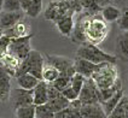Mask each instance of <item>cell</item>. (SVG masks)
<instances>
[{
	"instance_id": "cell-18",
	"label": "cell",
	"mask_w": 128,
	"mask_h": 118,
	"mask_svg": "<svg viewBox=\"0 0 128 118\" xmlns=\"http://www.w3.org/2000/svg\"><path fill=\"white\" fill-rule=\"evenodd\" d=\"M127 112H128V98L123 95L122 99L120 100V103L116 105V107L108 115L106 118H126L127 117Z\"/></svg>"
},
{
	"instance_id": "cell-3",
	"label": "cell",
	"mask_w": 128,
	"mask_h": 118,
	"mask_svg": "<svg viewBox=\"0 0 128 118\" xmlns=\"http://www.w3.org/2000/svg\"><path fill=\"white\" fill-rule=\"evenodd\" d=\"M44 64H45V60H44L42 54L38 51L32 49L28 57L21 62V65H20L18 70L16 71L14 77L21 76L23 74H30L34 77H36L39 81H41Z\"/></svg>"
},
{
	"instance_id": "cell-23",
	"label": "cell",
	"mask_w": 128,
	"mask_h": 118,
	"mask_svg": "<svg viewBox=\"0 0 128 118\" xmlns=\"http://www.w3.org/2000/svg\"><path fill=\"white\" fill-rule=\"evenodd\" d=\"M122 89V82L121 80L118 78L117 81H116V83L112 86V87H110V88H106V89H99V99H100V105L103 104L104 101H106L108 99H110V98L114 95L115 93L117 92V90Z\"/></svg>"
},
{
	"instance_id": "cell-42",
	"label": "cell",
	"mask_w": 128,
	"mask_h": 118,
	"mask_svg": "<svg viewBox=\"0 0 128 118\" xmlns=\"http://www.w3.org/2000/svg\"><path fill=\"white\" fill-rule=\"evenodd\" d=\"M126 118H128V112H127V117H126Z\"/></svg>"
},
{
	"instance_id": "cell-29",
	"label": "cell",
	"mask_w": 128,
	"mask_h": 118,
	"mask_svg": "<svg viewBox=\"0 0 128 118\" xmlns=\"http://www.w3.org/2000/svg\"><path fill=\"white\" fill-rule=\"evenodd\" d=\"M2 11H6V12H17V11H22L21 5H20V0H4Z\"/></svg>"
},
{
	"instance_id": "cell-33",
	"label": "cell",
	"mask_w": 128,
	"mask_h": 118,
	"mask_svg": "<svg viewBox=\"0 0 128 118\" xmlns=\"http://www.w3.org/2000/svg\"><path fill=\"white\" fill-rule=\"evenodd\" d=\"M60 93H62V95H63L66 100H69L70 103L71 101H74V100H76V99H78V94L72 89V88H71L70 86H69V87H66L64 90H62Z\"/></svg>"
},
{
	"instance_id": "cell-31",
	"label": "cell",
	"mask_w": 128,
	"mask_h": 118,
	"mask_svg": "<svg viewBox=\"0 0 128 118\" xmlns=\"http://www.w3.org/2000/svg\"><path fill=\"white\" fill-rule=\"evenodd\" d=\"M117 25H118V28L120 30L122 31H128V7H124L123 8V11H122L121 13V17L118 18V21H117Z\"/></svg>"
},
{
	"instance_id": "cell-21",
	"label": "cell",
	"mask_w": 128,
	"mask_h": 118,
	"mask_svg": "<svg viewBox=\"0 0 128 118\" xmlns=\"http://www.w3.org/2000/svg\"><path fill=\"white\" fill-rule=\"evenodd\" d=\"M122 97H123V90L120 89V90H117L110 99H108L106 101H104V103L102 104L103 110H104V112L106 113V117H108V115L116 107V105L120 103V100L122 99Z\"/></svg>"
},
{
	"instance_id": "cell-37",
	"label": "cell",
	"mask_w": 128,
	"mask_h": 118,
	"mask_svg": "<svg viewBox=\"0 0 128 118\" xmlns=\"http://www.w3.org/2000/svg\"><path fill=\"white\" fill-rule=\"evenodd\" d=\"M94 2H96V5L99 7V8H103V7L110 5L111 4V0H94Z\"/></svg>"
},
{
	"instance_id": "cell-28",
	"label": "cell",
	"mask_w": 128,
	"mask_h": 118,
	"mask_svg": "<svg viewBox=\"0 0 128 118\" xmlns=\"http://www.w3.org/2000/svg\"><path fill=\"white\" fill-rule=\"evenodd\" d=\"M117 51L123 57L128 58V39L126 37L124 33L117 37Z\"/></svg>"
},
{
	"instance_id": "cell-4",
	"label": "cell",
	"mask_w": 128,
	"mask_h": 118,
	"mask_svg": "<svg viewBox=\"0 0 128 118\" xmlns=\"http://www.w3.org/2000/svg\"><path fill=\"white\" fill-rule=\"evenodd\" d=\"M91 78L97 84L98 89H106L112 87L118 80V71L115 64L103 63L98 71H96Z\"/></svg>"
},
{
	"instance_id": "cell-30",
	"label": "cell",
	"mask_w": 128,
	"mask_h": 118,
	"mask_svg": "<svg viewBox=\"0 0 128 118\" xmlns=\"http://www.w3.org/2000/svg\"><path fill=\"white\" fill-rule=\"evenodd\" d=\"M52 86L56 88L57 90L59 92H62L64 90L66 87H69L70 86V77H66V76H62V75H59L58 78L54 81V82H52Z\"/></svg>"
},
{
	"instance_id": "cell-14",
	"label": "cell",
	"mask_w": 128,
	"mask_h": 118,
	"mask_svg": "<svg viewBox=\"0 0 128 118\" xmlns=\"http://www.w3.org/2000/svg\"><path fill=\"white\" fill-rule=\"evenodd\" d=\"M48 103V94H47V83L40 81L33 89V104L35 106L44 105Z\"/></svg>"
},
{
	"instance_id": "cell-27",
	"label": "cell",
	"mask_w": 128,
	"mask_h": 118,
	"mask_svg": "<svg viewBox=\"0 0 128 118\" xmlns=\"http://www.w3.org/2000/svg\"><path fill=\"white\" fill-rule=\"evenodd\" d=\"M86 78L82 75H80V74H75L74 76L70 78V87L72 89L75 90L78 94H80V92L82 89V87H84V83H85Z\"/></svg>"
},
{
	"instance_id": "cell-40",
	"label": "cell",
	"mask_w": 128,
	"mask_h": 118,
	"mask_svg": "<svg viewBox=\"0 0 128 118\" xmlns=\"http://www.w3.org/2000/svg\"><path fill=\"white\" fill-rule=\"evenodd\" d=\"M124 35H126V37L128 39V31H126V33H124Z\"/></svg>"
},
{
	"instance_id": "cell-38",
	"label": "cell",
	"mask_w": 128,
	"mask_h": 118,
	"mask_svg": "<svg viewBox=\"0 0 128 118\" xmlns=\"http://www.w3.org/2000/svg\"><path fill=\"white\" fill-rule=\"evenodd\" d=\"M2 4H4V0H0V12L2 11Z\"/></svg>"
},
{
	"instance_id": "cell-35",
	"label": "cell",
	"mask_w": 128,
	"mask_h": 118,
	"mask_svg": "<svg viewBox=\"0 0 128 118\" xmlns=\"http://www.w3.org/2000/svg\"><path fill=\"white\" fill-rule=\"evenodd\" d=\"M66 1H68L70 8L74 11V13H81L82 12L84 7L81 5V1L80 0H66Z\"/></svg>"
},
{
	"instance_id": "cell-5",
	"label": "cell",
	"mask_w": 128,
	"mask_h": 118,
	"mask_svg": "<svg viewBox=\"0 0 128 118\" xmlns=\"http://www.w3.org/2000/svg\"><path fill=\"white\" fill-rule=\"evenodd\" d=\"M32 37H33V34L17 37V39H11V42H10L8 48H7V53L12 54L22 62L23 59H26L28 57V54L32 51V48H30Z\"/></svg>"
},
{
	"instance_id": "cell-9",
	"label": "cell",
	"mask_w": 128,
	"mask_h": 118,
	"mask_svg": "<svg viewBox=\"0 0 128 118\" xmlns=\"http://www.w3.org/2000/svg\"><path fill=\"white\" fill-rule=\"evenodd\" d=\"M10 100L14 110L20 107H24V106H29V105H34L33 104V90L22 89L18 87L11 92Z\"/></svg>"
},
{
	"instance_id": "cell-41",
	"label": "cell",
	"mask_w": 128,
	"mask_h": 118,
	"mask_svg": "<svg viewBox=\"0 0 128 118\" xmlns=\"http://www.w3.org/2000/svg\"><path fill=\"white\" fill-rule=\"evenodd\" d=\"M1 35H2V30H0V36H1Z\"/></svg>"
},
{
	"instance_id": "cell-6",
	"label": "cell",
	"mask_w": 128,
	"mask_h": 118,
	"mask_svg": "<svg viewBox=\"0 0 128 118\" xmlns=\"http://www.w3.org/2000/svg\"><path fill=\"white\" fill-rule=\"evenodd\" d=\"M66 14H72V16L75 14L69 6L68 1L66 0H52L48 4L47 8L45 10V19L56 22Z\"/></svg>"
},
{
	"instance_id": "cell-17",
	"label": "cell",
	"mask_w": 128,
	"mask_h": 118,
	"mask_svg": "<svg viewBox=\"0 0 128 118\" xmlns=\"http://www.w3.org/2000/svg\"><path fill=\"white\" fill-rule=\"evenodd\" d=\"M16 80H17V84L20 88L27 90H33L36 87V84L40 82L36 77H34L30 74H23L21 76L16 77Z\"/></svg>"
},
{
	"instance_id": "cell-7",
	"label": "cell",
	"mask_w": 128,
	"mask_h": 118,
	"mask_svg": "<svg viewBox=\"0 0 128 118\" xmlns=\"http://www.w3.org/2000/svg\"><path fill=\"white\" fill-rule=\"evenodd\" d=\"M46 58L48 60V64L59 71V75L71 78L76 74L74 60H71L69 58L63 56H52V54H46Z\"/></svg>"
},
{
	"instance_id": "cell-24",
	"label": "cell",
	"mask_w": 128,
	"mask_h": 118,
	"mask_svg": "<svg viewBox=\"0 0 128 118\" xmlns=\"http://www.w3.org/2000/svg\"><path fill=\"white\" fill-rule=\"evenodd\" d=\"M35 118H54V113L47 104L35 106Z\"/></svg>"
},
{
	"instance_id": "cell-34",
	"label": "cell",
	"mask_w": 128,
	"mask_h": 118,
	"mask_svg": "<svg viewBox=\"0 0 128 118\" xmlns=\"http://www.w3.org/2000/svg\"><path fill=\"white\" fill-rule=\"evenodd\" d=\"M10 42H11L10 37H7L5 35H1L0 36V58L7 53V48H8Z\"/></svg>"
},
{
	"instance_id": "cell-16",
	"label": "cell",
	"mask_w": 128,
	"mask_h": 118,
	"mask_svg": "<svg viewBox=\"0 0 128 118\" xmlns=\"http://www.w3.org/2000/svg\"><path fill=\"white\" fill-rule=\"evenodd\" d=\"M100 13H102V17L104 18V21L106 22V23H112V22H117L118 21V18L121 17V8H118L117 6H115V5H108V6L103 7L102 8V11H100Z\"/></svg>"
},
{
	"instance_id": "cell-1",
	"label": "cell",
	"mask_w": 128,
	"mask_h": 118,
	"mask_svg": "<svg viewBox=\"0 0 128 118\" xmlns=\"http://www.w3.org/2000/svg\"><path fill=\"white\" fill-rule=\"evenodd\" d=\"M84 30H85L86 42L92 45H99L104 39L106 37L109 33L108 23L104 21L102 14L90 13L85 12V23H84Z\"/></svg>"
},
{
	"instance_id": "cell-10",
	"label": "cell",
	"mask_w": 128,
	"mask_h": 118,
	"mask_svg": "<svg viewBox=\"0 0 128 118\" xmlns=\"http://www.w3.org/2000/svg\"><path fill=\"white\" fill-rule=\"evenodd\" d=\"M74 64H75V70H76L78 74L82 75L85 78H91L93 74L96 71H98V69L102 66L103 63L102 64H93L88 60H85V59H81V58L76 57V59L74 60Z\"/></svg>"
},
{
	"instance_id": "cell-36",
	"label": "cell",
	"mask_w": 128,
	"mask_h": 118,
	"mask_svg": "<svg viewBox=\"0 0 128 118\" xmlns=\"http://www.w3.org/2000/svg\"><path fill=\"white\" fill-rule=\"evenodd\" d=\"M32 0H20V5H21V10L26 13L28 11V8L30 7Z\"/></svg>"
},
{
	"instance_id": "cell-39",
	"label": "cell",
	"mask_w": 128,
	"mask_h": 118,
	"mask_svg": "<svg viewBox=\"0 0 128 118\" xmlns=\"http://www.w3.org/2000/svg\"><path fill=\"white\" fill-rule=\"evenodd\" d=\"M114 1H116V2H121V1H123V0H114Z\"/></svg>"
},
{
	"instance_id": "cell-15",
	"label": "cell",
	"mask_w": 128,
	"mask_h": 118,
	"mask_svg": "<svg viewBox=\"0 0 128 118\" xmlns=\"http://www.w3.org/2000/svg\"><path fill=\"white\" fill-rule=\"evenodd\" d=\"M56 23V27H57L58 31L63 36H66V37H70L71 33H72V29H74V16L72 14H66L62 18H59L58 21L54 22Z\"/></svg>"
},
{
	"instance_id": "cell-13",
	"label": "cell",
	"mask_w": 128,
	"mask_h": 118,
	"mask_svg": "<svg viewBox=\"0 0 128 118\" xmlns=\"http://www.w3.org/2000/svg\"><path fill=\"white\" fill-rule=\"evenodd\" d=\"M29 34H32L30 33V25L23 19L20 21L17 24H14V27L2 30V35H5L10 39H17V37H22V36H27Z\"/></svg>"
},
{
	"instance_id": "cell-25",
	"label": "cell",
	"mask_w": 128,
	"mask_h": 118,
	"mask_svg": "<svg viewBox=\"0 0 128 118\" xmlns=\"http://www.w3.org/2000/svg\"><path fill=\"white\" fill-rule=\"evenodd\" d=\"M17 118H35V105H29L16 110Z\"/></svg>"
},
{
	"instance_id": "cell-11",
	"label": "cell",
	"mask_w": 128,
	"mask_h": 118,
	"mask_svg": "<svg viewBox=\"0 0 128 118\" xmlns=\"http://www.w3.org/2000/svg\"><path fill=\"white\" fill-rule=\"evenodd\" d=\"M24 12L23 11H17V12H6L1 11L0 12V30H5L14 24H17L20 21L23 19Z\"/></svg>"
},
{
	"instance_id": "cell-32",
	"label": "cell",
	"mask_w": 128,
	"mask_h": 118,
	"mask_svg": "<svg viewBox=\"0 0 128 118\" xmlns=\"http://www.w3.org/2000/svg\"><path fill=\"white\" fill-rule=\"evenodd\" d=\"M80 1H81L82 7L86 8V10H87V12H90V13L94 14V13H98V12L102 11V8H99V7L96 5L94 0H80Z\"/></svg>"
},
{
	"instance_id": "cell-26",
	"label": "cell",
	"mask_w": 128,
	"mask_h": 118,
	"mask_svg": "<svg viewBox=\"0 0 128 118\" xmlns=\"http://www.w3.org/2000/svg\"><path fill=\"white\" fill-rule=\"evenodd\" d=\"M41 10H42V0H32L30 7L26 12V14L32 17V18H36L39 14L41 13Z\"/></svg>"
},
{
	"instance_id": "cell-19",
	"label": "cell",
	"mask_w": 128,
	"mask_h": 118,
	"mask_svg": "<svg viewBox=\"0 0 128 118\" xmlns=\"http://www.w3.org/2000/svg\"><path fill=\"white\" fill-rule=\"evenodd\" d=\"M10 94H11V76L6 75V76L0 78V101L5 103L10 99Z\"/></svg>"
},
{
	"instance_id": "cell-20",
	"label": "cell",
	"mask_w": 128,
	"mask_h": 118,
	"mask_svg": "<svg viewBox=\"0 0 128 118\" xmlns=\"http://www.w3.org/2000/svg\"><path fill=\"white\" fill-rule=\"evenodd\" d=\"M47 105L51 107V110L53 111V113H57V112L62 111V110L68 109V107L70 106V101H69V100H66V99H65V98L60 94L59 97L48 100Z\"/></svg>"
},
{
	"instance_id": "cell-2",
	"label": "cell",
	"mask_w": 128,
	"mask_h": 118,
	"mask_svg": "<svg viewBox=\"0 0 128 118\" xmlns=\"http://www.w3.org/2000/svg\"><path fill=\"white\" fill-rule=\"evenodd\" d=\"M76 57L85 59L88 62L93 63V64H102V63H111V64H116L117 62V57L109 54L106 52L102 51V49L97 46V45H92V43H82L80 45L76 52Z\"/></svg>"
},
{
	"instance_id": "cell-12",
	"label": "cell",
	"mask_w": 128,
	"mask_h": 118,
	"mask_svg": "<svg viewBox=\"0 0 128 118\" xmlns=\"http://www.w3.org/2000/svg\"><path fill=\"white\" fill-rule=\"evenodd\" d=\"M78 111L82 118H106L100 104H81Z\"/></svg>"
},
{
	"instance_id": "cell-22",
	"label": "cell",
	"mask_w": 128,
	"mask_h": 118,
	"mask_svg": "<svg viewBox=\"0 0 128 118\" xmlns=\"http://www.w3.org/2000/svg\"><path fill=\"white\" fill-rule=\"evenodd\" d=\"M58 76H59V71H58L56 68H53L50 64L44 65L41 81L46 82V83H52V82H54V81L57 80Z\"/></svg>"
},
{
	"instance_id": "cell-8",
	"label": "cell",
	"mask_w": 128,
	"mask_h": 118,
	"mask_svg": "<svg viewBox=\"0 0 128 118\" xmlns=\"http://www.w3.org/2000/svg\"><path fill=\"white\" fill-rule=\"evenodd\" d=\"M81 104H100L99 89L92 78H86L84 87L78 94Z\"/></svg>"
}]
</instances>
